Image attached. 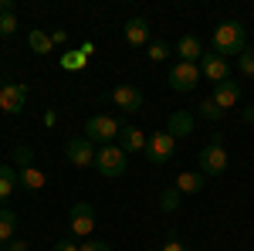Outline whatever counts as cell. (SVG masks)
<instances>
[{"label": "cell", "instance_id": "4316f807", "mask_svg": "<svg viewBox=\"0 0 254 251\" xmlns=\"http://www.w3.org/2000/svg\"><path fill=\"white\" fill-rule=\"evenodd\" d=\"M31 160H34V150H31V146H17V150H14V163H17L20 170L31 167Z\"/></svg>", "mask_w": 254, "mask_h": 251}, {"label": "cell", "instance_id": "836d02e7", "mask_svg": "<svg viewBox=\"0 0 254 251\" xmlns=\"http://www.w3.org/2000/svg\"><path fill=\"white\" fill-rule=\"evenodd\" d=\"M244 122H254V105H251V109H244Z\"/></svg>", "mask_w": 254, "mask_h": 251}, {"label": "cell", "instance_id": "d4e9b609", "mask_svg": "<svg viewBox=\"0 0 254 251\" xmlns=\"http://www.w3.org/2000/svg\"><path fill=\"white\" fill-rule=\"evenodd\" d=\"M220 116H224V109H217L214 98H203V102H200V119H210V122H217Z\"/></svg>", "mask_w": 254, "mask_h": 251}, {"label": "cell", "instance_id": "ac0fdd59", "mask_svg": "<svg viewBox=\"0 0 254 251\" xmlns=\"http://www.w3.org/2000/svg\"><path fill=\"white\" fill-rule=\"evenodd\" d=\"M17 183H20V173L10 167V163H0V200H7Z\"/></svg>", "mask_w": 254, "mask_h": 251}, {"label": "cell", "instance_id": "83f0119b", "mask_svg": "<svg viewBox=\"0 0 254 251\" xmlns=\"http://www.w3.org/2000/svg\"><path fill=\"white\" fill-rule=\"evenodd\" d=\"M17 31V17L14 14H0V38H10Z\"/></svg>", "mask_w": 254, "mask_h": 251}, {"label": "cell", "instance_id": "9a60e30c", "mask_svg": "<svg viewBox=\"0 0 254 251\" xmlns=\"http://www.w3.org/2000/svg\"><path fill=\"white\" fill-rule=\"evenodd\" d=\"M119 146H122V153H139V150H146V136L136 126H122L119 129Z\"/></svg>", "mask_w": 254, "mask_h": 251}, {"label": "cell", "instance_id": "1f68e13d", "mask_svg": "<svg viewBox=\"0 0 254 251\" xmlns=\"http://www.w3.org/2000/svg\"><path fill=\"white\" fill-rule=\"evenodd\" d=\"M51 251H78V245H75V241H58Z\"/></svg>", "mask_w": 254, "mask_h": 251}, {"label": "cell", "instance_id": "9c48e42d", "mask_svg": "<svg viewBox=\"0 0 254 251\" xmlns=\"http://www.w3.org/2000/svg\"><path fill=\"white\" fill-rule=\"evenodd\" d=\"M24 102H27V85L7 82V85L0 88V109H3V112L17 116V112H24Z\"/></svg>", "mask_w": 254, "mask_h": 251}, {"label": "cell", "instance_id": "7a4b0ae2", "mask_svg": "<svg viewBox=\"0 0 254 251\" xmlns=\"http://www.w3.org/2000/svg\"><path fill=\"white\" fill-rule=\"evenodd\" d=\"M200 173L203 176L227 173V150H224V143H220V133H214L210 143L200 150Z\"/></svg>", "mask_w": 254, "mask_h": 251}, {"label": "cell", "instance_id": "f546056e", "mask_svg": "<svg viewBox=\"0 0 254 251\" xmlns=\"http://www.w3.org/2000/svg\"><path fill=\"white\" fill-rule=\"evenodd\" d=\"M3 251H31V245H27V241H17V238H14V241H7V245H3Z\"/></svg>", "mask_w": 254, "mask_h": 251}, {"label": "cell", "instance_id": "5b68a950", "mask_svg": "<svg viewBox=\"0 0 254 251\" xmlns=\"http://www.w3.org/2000/svg\"><path fill=\"white\" fill-rule=\"evenodd\" d=\"M119 126L112 116H92L88 122H85V136L92 139V143H98V146H109V143H116L119 139Z\"/></svg>", "mask_w": 254, "mask_h": 251}, {"label": "cell", "instance_id": "4fadbf2b", "mask_svg": "<svg viewBox=\"0 0 254 251\" xmlns=\"http://www.w3.org/2000/svg\"><path fill=\"white\" fill-rule=\"evenodd\" d=\"M176 55H180V61H187V65H196V61L203 58V44L193 34H183V38L176 41Z\"/></svg>", "mask_w": 254, "mask_h": 251}, {"label": "cell", "instance_id": "6da1fadb", "mask_svg": "<svg viewBox=\"0 0 254 251\" xmlns=\"http://www.w3.org/2000/svg\"><path fill=\"white\" fill-rule=\"evenodd\" d=\"M248 44V31L241 20H224L220 27L214 31V55L227 58V55H241Z\"/></svg>", "mask_w": 254, "mask_h": 251}, {"label": "cell", "instance_id": "e0dca14e", "mask_svg": "<svg viewBox=\"0 0 254 251\" xmlns=\"http://www.w3.org/2000/svg\"><path fill=\"white\" fill-rule=\"evenodd\" d=\"M176 190L180 193H200L203 190V173L200 170H187V173L176 176Z\"/></svg>", "mask_w": 254, "mask_h": 251}, {"label": "cell", "instance_id": "d6a6232c", "mask_svg": "<svg viewBox=\"0 0 254 251\" xmlns=\"http://www.w3.org/2000/svg\"><path fill=\"white\" fill-rule=\"evenodd\" d=\"M51 44H68V34H64V31H55V34H51Z\"/></svg>", "mask_w": 254, "mask_h": 251}, {"label": "cell", "instance_id": "5bb4252c", "mask_svg": "<svg viewBox=\"0 0 254 251\" xmlns=\"http://www.w3.org/2000/svg\"><path fill=\"white\" fill-rule=\"evenodd\" d=\"M126 41H129L132 48H149V24L142 17L126 20Z\"/></svg>", "mask_w": 254, "mask_h": 251}, {"label": "cell", "instance_id": "cb8c5ba5", "mask_svg": "<svg viewBox=\"0 0 254 251\" xmlns=\"http://www.w3.org/2000/svg\"><path fill=\"white\" fill-rule=\"evenodd\" d=\"M146 55H149L153 61H166V58H170V44H166V41H149Z\"/></svg>", "mask_w": 254, "mask_h": 251}, {"label": "cell", "instance_id": "8fae6325", "mask_svg": "<svg viewBox=\"0 0 254 251\" xmlns=\"http://www.w3.org/2000/svg\"><path fill=\"white\" fill-rule=\"evenodd\" d=\"M112 102H116L122 112H142V92H139L136 85H119L116 92H112Z\"/></svg>", "mask_w": 254, "mask_h": 251}, {"label": "cell", "instance_id": "484cf974", "mask_svg": "<svg viewBox=\"0 0 254 251\" xmlns=\"http://www.w3.org/2000/svg\"><path fill=\"white\" fill-rule=\"evenodd\" d=\"M237 68H241V75L254 78V51H241L237 55Z\"/></svg>", "mask_w": 254, "mask_h": 251}, {"label": "cell", "instance_id": "30bf717a", "mask_svg": "<svg viewBox=\"0 0 254 251\" xmlns=\"http://www.w3.org/2000/svg\"><path fill=\"white\" fill-rule=\"evenodd\" d=\"M200 75L207 78V82H214V85H220V82H227L231 78V65H227V58H220V55H207L203 51V58H200Z\"/></svg>", "mask_w": 254, "mask_h": 251}, {"label": "cell", "instance_id": "7c38bea8", "mask_svg": "<svg viewBox=\"0 0 254 251\" xmlns=\"http://www.w3.org/2000/svg\"><path fill=\"white\" fill-rule=\"evenodd\" d=\"M210 98L217 102V109H224V112H227V109H234V105H237V98H241V85L227 78V82L214 85V95H210Z\"/></svg>", "mask_w": 254, "mask_h": 251}, {"label": "cell", "instance_id": "603a6c76", "mask_svg": "<svg viewBox=\"0 0 254 251\" xmlns=\"http://www.w3.org/2000/svg\"><path fill=\"white\" fill-rule=\"evenodd\" d=\"M180 197H183V193L176 190V187L163 190V193H159V211H163V214H173L176 207H180Z\"/></svg>", "mask_w": 254, "mask_h": 251}, {"label": "cell", "instance_id": "4dcf8cb0", "mask_svg": "<svg viewBox=\"0 0 254 251\" xmlns=\"http://www.w3.org/2000/svg\"><path fill=\"white\" fill-rule=\"evenodd\" d=\"M163 251H187V245H180V238H166V245H163Z\"/></svg>", "mask_w": 254, "mask_h": 251}, {"label": "cell", "instance_id": "f1b7e54d", "mask_svg": "<svg viewBox=\"0 0 254 251\" xmlns=\"http://www.w3.org/2000/svg\"><path fill=\"white\" fill-rule=\"evenodd\" d=\"M78 251H112L105 241H85V245H78Z\"/></svg>", "mask_w": 254, "mask_h": 251}, {"label": "cell", "instance_id": "2e32d148", "mask_svg": "<svg viewBox=\"0 0 254 251\" xmlns=\"http://www.w3.org/2000/svg\"><path fill=\"white\" fill-rule=\"evenodd\" d=\"M166 133L173 136V139L190 136V133H193V116H190V112H183V109H180V112H173V116H170V126H166Z\"/></svg>", "mask_w": 254, "mask_h": 251}, {"label": "cell", "instance_id": "44dd1931", "mask_svg": "<svg viewBox=\"0 0 254 251\" xmlns=\"http://www.w3.org/2000/svg\"><path fill=\"white\" fill-rule=\"evenodd\" d=\"M27 44H31V51H38V55H51V34H44L41 27H34L31 34H27Z\"/></svg>", "mask_w": 254, "mask_h": 251}, {"label": "cell", "instance_id": "8992f818", "mask_svg": "<svg viewBox=\"0 0 254 251\" xmlns=\"http://www.w3.org/2000/svg\"><path fill=\"white\" fill-rule=\"evenodd\" d=\"M200 65H187V61H176L170 68V88L173 92H193L196 82H200Z\"/></svg>", "mask_w": 254, "mask_h": 251}, {"label": "cell", "instance_id": "52a82bcc", "mask_svg": "<svg viewBox=\"0 0 254 251\" xmlns=\"http://www.w3.org/2000/svg\"><path fill=\"white\" fill-rule=\"evenodd\" d=\"M173 150H176V139L170 133H153L146 139V156H149V163H156V167L170 163V160H173Z\"/></svg>", "mask_w": 254, "mask_h": 251}, {"label": "cell", "instance_id": "ffe728a7", "mask_svg": "<svg viewBox=\"0 0 254 251\" xmlns=\"http://www.w3.org/2000/svg\"><path fill=\"white\" fill-rule=\"evenodd\" d=\"M44 180H48V176L41 173L38 167H24V170H20V187H24V190H34V193H38L41 187H44Z\"/></svg>", "mask_w": 254, "mask_h": 251}, {"label": "cell", "instance_id": "7402d4cb", "mask_svg": "<svg viewBox=\"0 0 254 251\" xmlns=\"http://www.w3.org/2000/svg\"><path fill=\"white\" fill-rule=\"evenodd\" d=\"M85 65H88V55H85V51H64V55H61V68H64V72H81V68H85Z\"/></svg>", "mask_w": 254, "mask_h": 251}, {"label": "cell", "instance_id": "d6986e66", "mask_svg": "<svg viewBox=\"0 0 254 251\" xmlns=\"http://www.w3.org/2000/svg\"><path fill=\"white\" fill-rule=\"evenodd\" d=\"M14 231H17V214L14 211H0V248L7 245V241H14Z\"/></svg>", "mask_w": 254, "mask_h": 251}, {"label": "cell", "instance_id": "ba28073f", "mask_svg": "<svg viewBox=\"0 0 254 251\" xmlns=\"http://www.w3.org/2000/svg\"><path fill=\"white\" fill-rule=\"evenodd\" d=\"M68 224H71L75 238H92V231H95V207L92 204H75L71 214H68Z\"/></svg>", "mask_w": 254, "mask_h": 251}, {"label": "cell", "instance_id": "277c9868", "mask_svg": "<svg viewBox=\"0 0 254 251\" xmlns=\"http://www.w3.org/2000/svg\"><path fill=\"white\" fill-rule=\"evenodd\" d=\"M95 143L88 139V136H71L68 143H64V156H68V163L71 167H78V170H85V167H95Z\"/></svg>", "mask_w": 254, "mask_h": 251}, {"label": "cell", "instance_id": "3957f363", "mask_svg": "<svg viewBox=\"0 0 254 251\" xmlns=\"http://www.w3.org/2000/svg\"><path fill=\"white\" fill-rule=\"evenodd\" d=\"M126 156H129V153H122L119 143H109V146H102V150L95 153V170L102 176H122V173H126V167H129Z\"/></svg>", "mask_w": 254, "mask_h": 251}]
</instances>
